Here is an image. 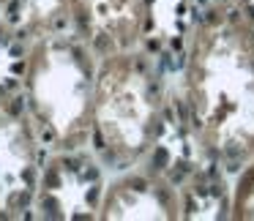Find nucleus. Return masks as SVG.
<instances>
[{
    "label": "nucleus",
    "mask_w": 254,
    "mask_h": 221,
    "mask_svg": "<svg viewBox=\"0 0 254 221\" xmlns=\"http://www.w3.org/2000/svg\"><path fill=\"white\" fill-rule=\"evenodd\" d=\"M68 11L66 0H19V19L28 33L39 36L58 22L61 14Z\"/></svg>",
    "instance_id": "0eeeda50"
},
{
    "label": "nucleus",
    "mask_w": 254,
    "mask_h": 221,
    "mask_svg": "<svg viewBox=\"0 0 254 221\" xmlns=\"http://www.w3.org/2000/svg\"><path fill=\"white\" fill-rule=\"evenodd\" d=\"M189 126L210 161L241 169L254 159V22L213 6L191 33L183 71Z\"/></svg>",
    "instance_id": "f257e3e1"
},
{
    "label": "nucleus",
    "mask_w": 254,
    "mask_h": 221,
    "mask_svg": "<svg viewBox=\"0 0 254 221\" xmlns=\"http://www.w3.org/2000/svg\"><path fill=\"white\" fill-rule=\"evenodd\" d=\"M41 180L39 134L28 104L0 99V219H17L36 199Z\"/></svg>",
    "instance_id": "20e7f679"
},
{
    "label": "nucleus",
    "mask_w": 254,
    "mask_h": 221,
    "mask_svg": "<svg viewBox=\"0 0 254 221\" xmlns=\"http://www.w3.org/2000/svg\"><path fill=\"white\" fill-rule=\"evenodd\" d=\"M164 123L156 66L145 52L126 50L99 60L93 93V134L107 161L134 166L153 150Z\"/></svg>",
    "instance_id": "7ed1b4c3"
},
{
    "label": "nucleus",
    "mask_w": 254,
    "mask_h": 221,
    "mask_svg": "<svg viewBox=\"0 0 254 221\" xmlns=\"http://www.w3.org/2000/svg\"><path fill=\"white\" fill-rule=\"evenodd\" d=\"M8 3H11V0H0V8H6Z\"/></svg>",
    "instance_id": "1a4fd4ad"
},
{
    "label": "nucleus",
    "mask_w": 254,
    "mask_h": 221,
    "mask_svg": "<svg viewBox=\"0 0 254 221\" xmlns=\"http://www.w3.org/2000/svg\"><path fill=\"white\" fill-rule=\"evenodd\" d=\"M230 219L254 221V159L238 169L235 186L230 194Z\"/></svg>",
    "instance_id": "6e6552de"
},
{
    "label": "nucleus",
    "mask_w": 254,
    "mask_h": 221,
    "mask_svg": "<svg viewBox=\"0 0 254 221\" xmlns=\"http://www.w3.org/2000/svg\"><path fill=\"white\" fill-rule=\"evenodd\" d=\"M99 55L79 30L50 28L33 39L25 66V104L47 137L77 150L93 134V93Z\"/></svg>",
    "instance_id": "f03ea898"
},
{
    "label": "nucleus",
    "mask_w": 254,
    "mask_h": 221,
    "mask_svg": "<svg viewBox=\"0 0 254 221\" xmlns=\"http://www.w3.org/2000/svg\"><path fill=\"white\" fill-rule=\"evenodd\" d=\"M99 219H181L183 197L161 172L126 166L104 188Z\"/></svg>",
    "instance_id": "423d86ee"
},
{
    "label": "nucleus",
    "mask_w": 254,
    "mask_h": 221,
    "mask_svg": "<svg viewBox=\"0 0 254 221\" xmlns=\"http://www.w3.org/2000/svg\"><path fill=\"white\" fill-rule=\"evenodd\" d=\"M74 28L101 57L137 50L148 22V0H66Z\"/></svg>",
    "instance_id": "39448f33"
}]
</instances>
